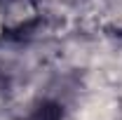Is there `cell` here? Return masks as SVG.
<instances>
[{"label":"cell","mask_w":122,"mask_h":120,"mask_svg":"<svg viewBox=\"0 0 122 120\" xmlns=\"http://www.w3.org/2000/svg\"><path fill=\"white\" fill-rule=\"evenodd\" d=\"M19 120H63V108L56 101L45 99V101H38L24 118H19Z\"/></svg>","instance_id":"1"}]
</instances>
